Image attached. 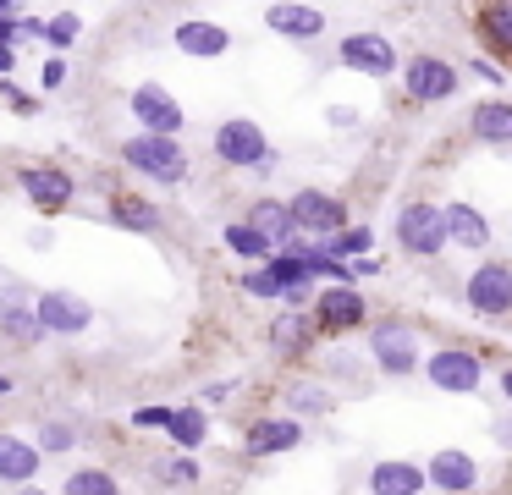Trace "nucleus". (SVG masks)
Listing matches in <instances>:
<instances>
[{"label":"nucleus","instance_id":"obj_42","mask_svg":"<svg viewBox=\"0 0 512 495\" xmlns=\"http://www.w3.org/2000/svg\"><path fill=\"white\" fill-rule=\"evenodd\" d=\"M12 66H17V50H12V44H0V77L12 72Z\"/></svg>","mask_w":512,"mask_h":495},{"label":"nucleus","instance_id":"obj_13","mask_svg":"<svg viewBox=\"0 0 512 495\" xmlns=\"http://www.w3.org/2000/svg\"><path fill=\"white\" fill-rule=\"evenodd\" d=\"M23 193H28V204L34 209H45V215H56V209H67L72 204V193H78V182H72L61 165H23Z\"/></svg>","mask_w":512,"mask_h":495},{"label":"nucleus","instance_id":"obj_1","mask_svg":"<svg viewBox=\"0 0 512 495\" xmlns=\"http://www.w3.org/2000/svg\"><path fill=\"white\" fill-rule=\"evenodd\" d=\"M122 160L133 165L138 176H149V182H166V187H177V182H188V149H182L177 138H160V132H133V138L122 143Z\"/></svg>","mask_w":512,"mask_h":495},{"label":"nucleus","instance_id":"obj_2","mask_svg":"<svg viewBox=\"0 0 512 495\" xmlns=\"http://www.w3.org/2000/svg\"><path fill=\"white\" fill-rule=\"evenodd\" d=\"M210 149H215V160H221V165H237V171H265V165H276V149L265 143V127L248 121V116L221 121Z\"/></svg>","mask_w":512,"mask_h":495},{"label":"nucleus","instance_id":"obj_4","mask_svg":"<svg viewBox=\"0 0 512 495\" xmlns=\"http://www.w3.org/2000/svg\"><path fill=\"white\" fill-rule=\"evenodd\" d=\"M419 369H424V380H430L435 391H446V396H474L479 385H485V363H479V352H468V347H435Z\"/></svg>","mask_w":512,"mask_h":495},{"label":"nucleus","instance_id":"obj_12","mask_svg":"<svg viewBox=\"0 0 512 495\" xmlns=\"http://www.w3.org/2000/svg\"><path fill=\"white\" fill-rule=\"evenodd\" d=\"M309 314L320 330H358L369 319V303L358 297V286H325V292H314Z\"/></svg>","mask_w":512,"mask_h":495},{"label":"nucleus","instance_id":"obj_44","mask_svg":"<svg viewBox=\"0 0 512 495\" xmlns=\"http://www.w3.org/2000/svg\"><path fill=\"white\" fill-rule=\"evenodd\" d=\"M6 391H12V374H0V396H6Z\"/></svg>","mask_w":512,"mask_h":495},{"label":"nucleus","instance_id":"obj_7","mask_svg":"<svg viewBox=\"0 0 512 495\" xmlns=\"http://www.w3.org/2000/svg\"><path fill=\"white\" fill-rule=\"evenodd\" d=\"M397 248L413 253V259H435L446 248V226H441V209L413 198V204L397 209Z\"/></svg>","mask_w":512,"mask_h":495},{"label":"nucleus","instance_id":"obj_24","mask_svg":"<svg viewBox=\"0 0 512 495\" xmlns=\"http://www.w3.org/2000/svg\"><path fill=\"white\" fill-rule=\"evenodd\" d=\"M468 127H474L479 143H512V105L507 99H479Z\"/></svg>","mask_w":512,"mask_h":495},{"label":"nucleus","instance_id":"obj_11","mask_svg":"<svg viewBox=\"0 0 512 495\" xmlns=\"http://www.w3.org/2000/svg\"><path fill=\"white\" fill-rule=\"evenodd\" d=\"M133 121H138V132L182 138V105H177V99H171L160 83H138V88H133Z\"/></svg>","mask_w":512,"mask_h":495},{"label":"nucleus","instance_id":"obj_15","mask_svg":"<svg viewBox=\"0 0 512 495\" xmlns=\"http://www.w3.org/2000/svg\"><path fill=\"white\" fill-rule=\"evenodd\" d=\"M303 440V424L292 413H270V418H254V429H248V457H281V451H298Z\"/></svg>","mask_w":512,"mask_h":495},{"label":"nucleus","instance_id":"obj_39","mask_svg":"<svg viewBox=\"0 0 512 495\" xmlns=\"http://www.w3.org/2000/svg\"><path fill=\"white\" fill-rule=\"evenodd\" d=\"M204 402H232V385H226V380L204 385Z\"/></svg>","mask_w":512,"mask_h":495},{"label":"nucleus","instance_id":"obj_21","mask_svg":"<svg viewBox=\"0 0 512 495\" xmlns=\"http://www.w3.org/2000/svg\"><path fill=\"white\" fill-rule=\"evenodd\" d=\"M248 226H254V231H259V237H265L276 253L298 242V226H292V209L281 204V198H259V204L248 209Z\"/></svg>","mask_w":512,"mask_h":495},{"label":"nucleus","instance_id":"obj_22","mask_svg":"<svg viewBox=\"0 0 512 495\" xmlns=\"http://www.w3.org/2000/svg\"><path fill=\"white\" fill-rule=\"evenodd\" d=\"M45 468V451L23 435H0V479L6 484H34V473Z\"/></svg>","mask_w":512,"mask_h":495},{"label":"nucleus","instance_id":"obj_34","mask_svg":"<svg viewBox=\"0 0 512 495\" xmlns=\"http://www.w3.org/2000/svg\"><path fill=\"white\" fill-rule=\"evenodd\" d=\"M237 286H243L248 297H265V303H276V297L287 292V286H281L276 275L265 270V264H259V270H248V275H237Z\"/></svg>","mask_w":512,"mask_h":495},{"label":"nucleus","instance_id":"obj_9","mask_svg":"<svg viewBox=\"0 0 512 495\" xmlns=\"http://www.w3.org/2000/svg\"><path fill=\"white\" fill-rule=\"evenodd\" d=\"M336 61L347 72H364V77H397V44L386 33H347L336 44Z\"/></svg>","mask_w":512,"mask_h":495},{"label":"nucleus","instance_id":"obj_36","mask_svg":"<svg viewBox=\"0 0 512 495\" xmlns=\"http://www.w3.org/2000/svg\"><path fill=\"white\" fill-rule=\"evenodd\" d=\"M133 424L138 429H166L171 424V407H133Z\"/></svg>","mask_w":512,"mask_h":495},{"label":"nucleus","instance_id":"obj_5","mask_svg":"<svg viewBox=\"0 0 512 495\" xmlns=\"http://www.w3.org/2000/svg\"><path fill=\"white\" fill-rule=\"evenodd\" d=\"M287 209H292V226H298V237H309V242H325V237H336V231H347L342 198L320 193V187H298V193L287 198Z\"/></svg>","mask_w":512,"mask_h":495},{"label":"nucleus","instance_id":"obj_28","mask_svg":"<svg viewBox=\"0 0 512 495\" xmlns=\"http://www.w3.org/2000/svg\"><path fill=\"white\" fill-rule=\"evenodd\" d=\"M479 33H485L490 50L512 55V0H490V6L479 11Z\"/></svg>","mask_w":512,"mask_h":495},{"label":"nucleus","instance_id":"obj_20","mask_svg":"<svg viewBox=\"0 0 512 495\" xmlns=\"http://www.w3.org/2000/svg\"><path fill=\"white\" fill-rule=\"evenodd\" d=\"M424 468L419 462H402V457H386L369 468V495H424Z\"/></svg>","mask_w":512,"mask_h":495},{"label":"nucleus","instance_id":"obj_29","mask_svg":"<svg viewBox=\"0 0 512 495\" xmlns=\"http://www.w3.org/2000/svg\"><path fill=\"white\" fill-rule=\"evenodd\" d=\"M221 237H226V248H232V253H237V259H254V264H265V259H270V253H276V248H270V242H265V237H259V231H254V226H248V220H232V226H226V231H221Z\"/></svg>","mask_w":512,"mask_h":495},{"label":"nucleus","instance_id":"obj_8","mask_svg":"<svg viewBox=\"0 0 512 495\" xmlns=\"http://www.w3.org/2000/svg\"><path fill=\"white\" fill-rule=\"evenodd\" d=\"M457 66L446 61V55H413L408 66H402V88H408L413 105H441V99L457 94Z\"/></svg>","mask_w":512,"mask_h":495},{"label":"nucleus","instance_id":"obj_6","mask_svg":"<svg viewBox=\"0 0 512 495\" xmlns=\"http://www.w3.org/2000/svg\"><path fill=\"white\" fill-rule=\"evenodd\" d=\"M463 303L474 308L479 319H507V314H512V264L485 259L479 270H468Z\"/></svg>","mask_w":512,"mask_h":495},{"label":"nucleus","instance_id":"obj_33","mask_svg":"<svg viewBox=\"0 0 512 495\" xmlns=\"http://www.w3.org/2000/svg\"><path fill=\"white\" fill-rule=\"evenodd\" d=\"M83 33V17L78 11H61V17H50V22H39V39L50 44V50H67L72 39Z\"/></svg>","mask_w":512,"mask_h":495},{"label":"nucleus","instance_id":"obj_37","mask_svg":"<svg viewBox=\"0 0 512 495\" xmlns=\"http://www.w3.org/2000/svg\"><path fill=\"white\" fill-rule=\"evenodd\" d=\"M281 303H287V308H309V303H314V286H309V281H303V286H287V292H281Z\"/></svg>","mask_w":512,"mask_h":495},{"label":"nucleus","instance_id":"obj_19","mask_svg":"<svg viewBox=\"0 0 512 495\" xmlns=\"http://www.w3.org/2000/svg\"><path fill=\"white\" fill-rule=\"evenodd\" d=\"M265 22H270V33L298 39V44H309V39H320V33H325V11L298 6V0H276V6L265 11Z\"/></svg>","mask_w":512,"mask_h":495},{"label":"nucleus","instance_id":"obj_41","mask_svg":"<svg viewBox=\"0 0 512 495\" xmlns=\"http://www.w3.org/2000/svg\"><path fill=\"white\" fill-rule=\"evenodd\" d=\"M347 264H353V281H358V275H375V270H380V264L369 259V253H364V259H347Z\"/></svg>","mask_w":512,"mask_h":495},{"label":"nucleus","instance_id":"obj_40","mask_svg":"<svg viewBox=\"0 0 512 495\" xmlns=\"http://www.w3.org/2000/svg\"><path fill=\"white\" fill-rule=\"evenodd\" d=\"M474 77H485V83H501V66H490L485 55H479V61H474Z\"/></svg>","mask_w":512,"mask_h":495},{"label":"nucleus","instance_id":"obj_43","mask_svg":"<svg viewBox=\"0 0 512 495\" xmlns=\"http://www.w3.org/2000/svg\"><path fill=\"white\" fill-rule=\"evenodd\" d=\"M501 391H507V402H512V363L501 369Z\"/></svg>","mask_w":512,"mask_h":495},{"label":"nucleus","instance_id":"obj_25","mask_svg":"<svg viewBox=\"0 0 512 495\" xmlns=\"http://www.w3.org/2000/svg\"><path fill=\"white\" fill-rule=\"evenodd\" d=\"M166 435H171L177 451H199L204 440H210V418H204V407H171Z\"/></svg>","mask_w":512,"mask_h":495},{"label":"nucleus","instance_id":"obj_31","mask_svg":"<svg viewBox=\"0 0 512 495\" xmlns=\"http://www.w3.org/2000/svg\"><path fill=\"white\" fill-rule=\"evenodd\" d=\"M369 242H375V231L353 226V231H336V237L314 242V248H320V253H331V259H364V253H369Z\"/></svg>","mask_w":512,"mask_h":495},{"label":"nucleus","instance_id":"obj_26","mask_svg":"<svg viewBox=\"0 0 512 495\" xmlns=\"http://www.w3.org/2000/svg\"><path fill=\"white\" fill-rule=\"evenodd\" d=\"M111 220L122 231H144V237H149V231H160V209L149 204V198H138V193H116L111 198Z\"/></svg>","mask_w":512,"mask_h":495},{"label":"nucleus","instance_id":"obj_16","mask_svg":"<svg viewBox=\"0 0 512 495\" xmlns=\"http://www.w3.org/2000/svg\"><path fill=\"white\" fill-rule=\"evenodd\" d=\"M314 336H320V325L309 319V308H287V314L270 319V352L276 358H309Z\"/></svg>","mask_w":512,"mask_h":495},{"label":"nucleus","instance_id":"obj_18","mask_svg":"<svg viewBox=\"0 0 512 495\" xmlns=\"http://www.w3.org/2000/svg\"><path fill=\"white\" fill-rule=\"evenodd\" d=\"M177 50L182 55H193V61H221L226 50H232V33L221 28V22H204V17H188V22H177Z\"/></svg>","mask_w":512,"mask_h":495},{"label":"nucleus","instance_id":"obj_32","mask_svg":"<svg viewBox=\"0 0 512 495\" xmlns=\"http://www.w3.org/2000/svg\"><path fill=\"white\" fill-rule=\"evenodd\" d=\"M34 446L45 451V457H61V451L78 446V424H72V418H45V424H39V440H34Z\"/></svg>","mask_w":512,"mask_h":495},{"label":"nucleus","instance_id":"obj_17","mask_svg":"<svg viewBox=\"0 0 512 495\" xmlns=\"http://www.w3.org/2000/svg\"><path fill=\"white\" fill-rule=\"evenodd\" d=\"M0 336L17 341V347H39L45 341V325H39L34 303H23V286H6L0 292Z\"/></svg>","mask_w":512,"mask_h":495},{"label":"nucleus","instance_id":"obj_35","mask_svg":"<svg viewBox=\"0 0 512 495\" xmlns=\"http://www.w3.org/2000/svg\"><path fill=\"white\" fill-rule=\"evenodd\" d=\"M155 479L160 484H193V479H199V462H193V457H160L155 462Z\"/></svg>","mask_w":512,"mask_h":495},{"label":"nucleus","instance_id":"obj_14","mask_svg":"<svg viewBox=\"0 0 512 495\" xmlns=\"http://www.w3.org/2000/svg\"><path fill=\"white\" fill-rule=\"evenodd\" d=\"M424 479H430L441 495H468L479 484V462L468 457V451H457V446H441L430 462H424Z\"/></svg>","mask_w":512,"mask_h":495},{"label":"nucleus","instance_id":"obj_45","mask_svg":"<svg viewBox=\"0 0 512 495\" xmlns=\"http://www.w3.org/2000/svg\"><path fill=\"white\" fill-rule=\"evenodd\" d=\"M12 6H17V0H0V11H12Z\"/></svg>","mask_w":512,"mask_h":495},{"label":"nucleus","instance_id":"obj_27","mask_svg":"<svg viewBox=\"0 0 512 495\" xmlns=\"http://www.w3.org/2000/svg\"><path fill=\"white\" fill-rule=\"evenodd\" d=\"M281 402L292 407V418H298V424H303V418H325V413L336 407V402H331V391H325L320 380H292Z\"/></svg>","mask_w":512,"mask_h":495},{"label":"nucleus","instance_id":"obj_46","mask_svg":"<svg viewBox=\"0 0 512 495\" xmlns=\"http://www.w3.org/2000/svg\"><path fill=\"white\" fill-rule=\"evenodd\" d=\"M23 495H45V490H28V484H23Z\"/></svg>","mask_w":512,"mask_h":495},{"label":"nucleus","instance_id":"obj_30","mask_svg":"<svg viewBox=\"0 0 512 495\" xmlns=\"http://www.w3.org/2000/svg\"><path fill=\"white\" fill-rule=\"evenodd\" d=\"M61 495H122V479L105 468H78L67 484H61Z\"/></svg>","mask_w":512,"mask_h":495},{"label":"nucleus","instance_id":"obj_23","mask_svg":"<svg viewBox=\"0 0 512 495\" xmlns=\"http://www.w3.org/2000/svg\"><path fill=\"white\" fill-rule=\"evenodd\" d=\"M441 226H446V242H457V248H485L490 242V220L479 215L474 204H446L441 209Z\"/></svg>","mask_w":512,"mask_h":495},{"label":"nucleus","instance_id":"obj_10","mask_svg":"<svg viewBox=\"0 0 512 495\" xmlns=\"http://www.w3.org/2000/svg\"><path fill=\"white\" fill-rule=\"evenodd\" d=\"M34 314H39V325H45V336H83V330L94 325V303L78 292H39Z\"/></svg>","mask_w":512,"mask_h":495},{"label":"nucleus","instance_id":"obj_47","mask_svg":"<svg viewBox=\"0 0 512 495\" xmlns=\"http://www.w3.org/2000/svg\"><path fill=\"white\" fill-rule=\"evenodd\" d=\"M270 6H276V0H270Z\"/></svg>","mask_w":512,"mask_h":495},{"label":"nucleus","instance_id":"obj_3","mask_svg":"<svg viewBox=\"0 0 512 495\" xmlns=\"http://www.w3.org/2000/svg\"><path fill=\"white\" fill-rule=\"evenodd\" d=\"M369 363H375L380 374H391V380H408V374H419V336H413V325H402V319H380V325H369Z\"/></svg>","mask_w":512,"mask_h":495},{"label":"nucleus","instance_id":"obj_38","mask_svg":"<svg viewBox=\"0 0 512 495\" xmlns=\"http://www.w3.org/2000/svg\"><path fill=\"white\" fill-rule=\"evenodd\" d=\"M39 83H45V88H61V83H67V61H45V72H39Z\"/></svg>","mask_w":512,"mask_h":495}]
</instances>
